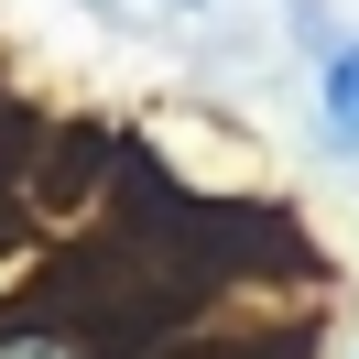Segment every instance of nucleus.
Here are the masks:
<instances>
[{"mask_svg":"<svg viewBox=\"0 0 359 359\" xmlns=\"http://www.w3.org/2000/svg\"><path fill=\"white\" fill-rule=\"evenodd\" d=\"M327 142H337V153H359V44L327 55Z\"/></svg>","mask_w":359,"mask_h":359,"instance_id":"f257e3e1","label":"nucleus"},{"mask_svg":"<svg viewBox=\"0 0 359 359\" xmlns=\"http://www.w3.org/2000/svg\"><path fill=\"white\" fill-rule=\"evenodd\" d=\"M0 359H76L66 337H0Z\"/></svg>","mask_w":359,"mask_h":359,"instance_id":"f03ea898","label":"nucleus"}]
</instances>
